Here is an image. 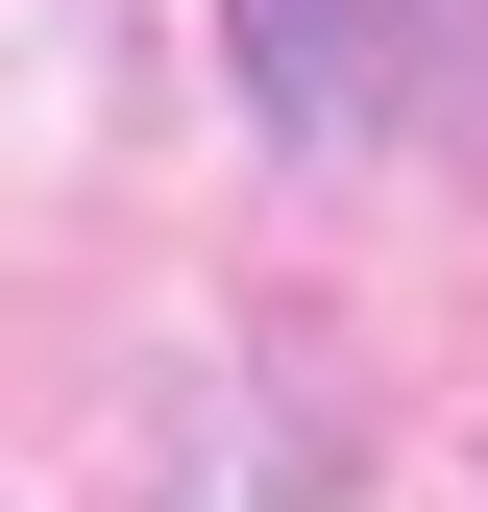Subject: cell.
<instances>
[{
	"instance_id": "cell-1",
	"label": "cell",
	"mask_w": 488,
	"mask_h": 512,
	"mask_svg": "<svg viewBox=\"0 0 488 512\" xmlns=\"http://www.w3.org/2000/svg\"><path fill=\"white\" fill-rule=\"evenodd\" d=\"M464 25H488V0H244V98H269L293 147H366Z\"/></svg>"
}]
</instances>
